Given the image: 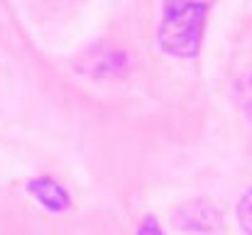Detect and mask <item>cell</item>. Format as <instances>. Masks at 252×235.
<instances>
[{
    "label": "cell",
    "instance_id": "cell-3",
    "mask_svg": "<svg viewBox=\"0 0 252 235\" xmlns=\"http://www.w3.org/2000/svg\"><path fill=\"white\" fill-rule=\"evenodd\" d=\"M30 194L49 211H66L69 208V194L49 176H37L27 184Z\"/></svg>",
    "mask_w": 252,
    "mask_h": 235
},
{
    "label": "cell",
    "instance_id": "cell-4",
    "mask_svg": "<svg viewBox=\"0 0 252 235\" xmlns=\"http://www.w3.org/2000/svg\"><path fill=\"white\" fill-rule=\"evenodd\" d=\"M238 223L248 235H252V189L238 203Z\"/></svg>",
    "mask_w": 252,
    "mask_h": 235
},
{
    "label": "cell",
    "instance_id": "cell-6",
    "mask_svg": "<svg viewBox=\"0 0 252 235\" xmlns=\"http://www.w3.org/2000/svg\"><path fill=\"white\" fill-rule=\"evenodd\" d=\"M137 235H164V233H162V228L157 226V221H155V218H147V221L140 226V233Z\"/></svg>",
    "mask_w": 252,
    "mask_h": 235
},
{
    "label": "cell",
    "instance_id": "cell-1",
    "mask_svg": "<svg viewBox=\"0 0 252 235\" xmlns=\"http://www.w3.org/2000/svg\"><path fill=\"white\" fill-rule=\"evenodd\" d=\"M208 5L211 0H164L157 39L167 54L179 59H193L198 54Z\"/></svg>",
    "mask_w": 252,
    "mask_h": 235
},
{
    "label": "cell",
    "instance_id": "cell-5",
    "mask_svg": "<svg viewBox=\"0 0 252 235\" xmlns=\"http://www.w3.org/2000/svg\"><path fill=\"white\" fill-rule=\"evenodd\" d=\"M240 98H243L245 110L252 115V74H250V76H245L243 86H240Z\"/></svg>",
    "mask_w": 252,
    "mask_h": 235
},
{
    "label": "cell",
    "instance_id": "cell-2",
    "mask_svg": "<svg viewBox=\"0 0 252 235\" xmlns=\"http://www.w3.org/2000/svg\"><path fill=\"white\" fill-rule=\"evenodd\" d=\"M174 223L176 228H184L191 233H213L220 226V213L206 201H193L176 211Z\"/></svg>",
    "mask_w": 252,
    "mask_h": 235
}]
</instances>
